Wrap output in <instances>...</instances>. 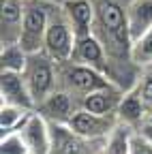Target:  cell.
<instances>
[{"instance_id":"cell-4","label":"cell","mask_w":152,"mask_h":154,"mask_svg":"<svg viewBox=\"0 0 152 154\" xmlns=\"http://www.w3.org/2000/svg\"><path fill=\"white\" fill-rule=\"evenodd\" d=\"M75 41H77V36H75V32L71 28V22H69V17L64 13V7H60L56 11V15L51 17V22H49L43 49L56 62H64V60H71L73 58Z\"/></svg>"},{"instance_id":"cell-8","label":"cell","mask_w":152,"mask_h":154,"mask_svg":"<svg viewBox=\"0 0 152 154\" xmlns=\"http://www.w3.org/2000/svg\"><path fill=\"white\" fill-rule=\"evenodd\" d=\"M17 133L22 135L24 143L28 146V150L32 154H49V150H51V128H49V122L36 109L28 116V120L22 124V128Z\"/></svg>"},{"instance_id":"cell-23","label":"cell","mask_w":152,"mask_h":154,"mask_svg":"<svg viewBox=\"0 0 152 154\" xmlns=\"http://www.w3.org/2000/svg\"><path fill=\"white\" fill-rule=\"evenodd\" d=\"M137 133H141L144 137H146V139H148V141L152 143V120H148V122H146V124H144V126H141V128H139Z\"/></svg>"},{"instance_id":"cell-15","label":"cell","mask_w":152,"mask_h":154,"mask_svg":"<svg viewBox=\"0 0 152 154\" xmlns=\"http://www.w3.org/2000/svg\"><path fill=\"white\" fill-rule=\"evenodd\" d=\"M126 13H129L131 36H133V41H137L152 26V0H131Z\"/></svg>"},{"instance_id":"cell-1","label":"cell","mask_w":152,"mask_h":154,"mask_svg":"<svg viewBox=\"0 0 152 154\" xmlns=\"http://www.w3.org/2000/svg\"><path fill=\"white\" fill-rule=\"evenodd\" d=\"M109 86H118V84L103 71H97L88 64H79L75 60L56 62V88H62L75 94L79 101L86 94L101 88H109Z\"/></svg>"},{"instance_id":"cell-20","label":"cell","mask_w":152,"mask_h":154,"mask_svg":"<svg viewBox=\"0 0 152 154\" xmlns=\"http://www.w3.org/2000/svg\"><path fill=\"white\" fill-rule=\"evenodd\" d=\"M28 146L24 143L20 133H9L2 135L0 139V154H28Z\"/></svg>"},{"instance_id":"cell-24","label":"cell","mask_w":152,"mask_h":154,"mask_svg":"<svg viewBox=\"0 0 152 154\" xmlns=\"http://www.w3.org/2000/svg\"><path fill=\"white\" fill-rule=\"evenodd\" d=\"M150 120H152V116H150Z\"/></svg>"},{"instance_id":"cell-10","label":"cell","mask_w":152,"mask_h":154,"mask_svg":"<svg viewBox=\"0 0 152 154\" xmlns=\"http://www.w3.org/2000/svg\"><path fill=\"white\" fill-rule=\"evenodd\" d=\"M0 22H2L0 43L2 45L20 43L24 26V0H0Z\"/></svg>"},{"instance_id":"cell-12","label":"cell","mask_w":152,"mask_h":154,"mask_svg":"<svg viewBox=\"0 0 152 154\" xmlns=\"http://www.w3.org/2000/svg\"><path fill=\"white\" fill-rule=\"evenodd\" d=\"M71 60L79 62V64H88L97 71H103L105 75H109V58L105 54V47L103 43L99 41L94 34H88V36H82L75 41V51H73V58Z\"/></svg>"},{"instance_id":"cell-21","label":"cell","mask_w":152,"mask_h":154,"mask_svg":"<svg viewBox=\"0 0 152 154\" xmlns=\"http://www.w3.org/2000/svg\"><path fill=\"white\" fill-rule=\"evenodd\" d=\"M137 88H139V94L146 103V107L150 109V116H152V66H146L139 75V82H137Z\"/></svg>"},{"instance_id":"cell-9","label":"cell","mask_w":152,"mask_h":154,"mask_svg":"<svg viewBox=\"0 0 152 154\" xmlns=\"http://www.w3.org/2000/svg\"><path fill=\"white\" fill-rule=\"evenodd\" d=\"M0 99L2 105H15L24 109H34V99L28 90L24 73L17 71H2L0 73Z\"/></svg>"},{"instance_id":"cell-25","label":"cell","mask_w":152,"mask_h":154,"mask_svg":"<svg viewBox=\"0 0 152 154\" xmlns=\"http://www.w3.org/2000/svg\"><path fill=\"white\" fill-rule=\"evenodd\" d=\"M28 154H32V152H28Z\"/></svg>"},{"instance_id":"cell-2","label":"cell","mask_w":152,"mask_h":154,"mask_svg":"<svg viewBox=\"0 0 152 154\" xmlns=\"http://www.w3.org/2000/svg\"><path fill=\"white\" fill-rule=\"evenodd\" d=\"M60 7L62 5L56 0H24V26L20 45L28 54L43 49L49 22Z\"/></svg>"},{"instance_id":"cell-13","label":"cell","mask_w":152,"mask_h":154,"mask_svg":"<svg viewBox=\"0 0 152 154\" xmlns=\"http://www.w3.org/2000/svg\"><path fill=\"white\" fill-rule=\"evenodd\" d=\"M122 94H124V88L120 86L94 90L82 99V107L92 113H101V116H118V105L122 101Z\"/></svg>"},{"instance_id":"cell-14","label":"cell","mask_w":152,"mask_h":154,"mask_svg":"<svg viewBox=\"0 0 152 154\" xmlns=\"http://www.w3.org/2000/svg\"><path fill=\"white\" fill-rule=\"evenodd\" d=\"M62 7H64V13L71 22L75 36L82 38V36L92 34V30H94V5H92V0H64Z\"/></svg>"},{"instance_id":"cell-11","label":"cell","mask_w":152,"mask_h":154,"mask_svg":"<svg viewBox=\"0 0 152 154\" xmlns=\"http://www.w3.org/2000/svg\"><path fill=\"white\" fill-rule=\"evenodd\" d=\"M118 120L129 124V126H133L135 131H139L150 120V109L146 107V103L141 99L137 84L131 86L129 90H124L122 101L118 105Z\"/></svg>"},{"instance_id":"cell-6","label":"cell","mask_w":152,"mask_h":154,"mask_svg":"<svg viewBox=\"0 0 152 154\" xmlns=\"http://www.w3.org/2000/svg\"><path fill=\"white\" fill-rule=\"evenodd\" d=\"M82 107V101L75 94L56 88L51 94H47L45 99L36 105V111H39L43 118L49 124H69V120L73 118V113Z\"/></svg>"},{"instance_id":"cell-18","label":"cell","mask_w":152,"mask_h":154,"mask_svg":"<svg viewBox=\"0 0 152 154\" xmlns=\"http://www.w3.org/2000/svg\"><path fill=\"white\" fill-rule=\"evenodd\" d=\"M28 60V51L20 45V43H13V45H2V51H0V66L2 71H17L22 73Z\"/></svg>"},{"instance_id":"cell-22","label":"cell","mask_w":152,"mask_h":154,"mask_svg":"<svg viewBox=\"0 0 152 154\" xmlns=\"http://www.w3.org/2000/svg\"><path fill=\"white\" fill-rule=\"evenodd\" d=\"M131 154H152V143L144 137L141 133H135V135H133Z\"/></svg>"},{"instance_id":"cell-7","label":"cell","mask_w":152,"mask_h":154,"mask_svg":"<svg viewBox=\"0 0 152 154\" xmlns=\"http://www.w3.org/2000/svg\"><path fill=\"white\" fill-rule=\"evenodd\" d=\"M120 120L118 116H101V113H92L84 107H79L77 111L73 113V118L69 120V126L84 135V137H90V139H107V135L113 131Z\"/></svg>"},{"instance_id":"cell-5","label":"cell","mask_w":152,"mask_h":154,"mask_svg":"<svg viewBox=\"0 0 152 154\" xmlns=\"http://www.w3.org/2000/svg\"><path fill=\"white\" fill-rule=\"evenodd\" d=\"M51 150L49 154H103L105 139H90L75 133L69 124H49Z\"/></svg>"},{"instance_id":"cell-3","label":"cell","mask_w":152,"mask_h":154,"mask_svg":"<svg viewBox=\"0 0 152 154\" xmlns=\"http://www.w3.org/2000/svg\"><path fill=\"white\" fill-rule=\"evenodd\" d=\"M22 73H24L28 90L34 99V105H39L47 94H51L56 90V60L45 49L28 54V60H26V66Z\"/></svg>"},{"instance_id":"cell-16","label":"cell","mask_w":152,"mask_h":154,"mask_svg":"<svg viewBox=\"0 0 152 154\" xmlns=\"http://www.w3.org/2000/svg\"><path fill=\"white\" fill-rule=\"evenodd\" d=\"M137 131L124 124V122H118L113 126V131L107 135L105 139V148H103V154H131V146H133V135Z\"/></svg>"},{"instance_id":"cell-19","label":"cell","mask_w":152,"mask_h":154,"mask_svg":"<svg viewBox=\"0 0 152 154\" xmlns=\"http://www.w3.org/2000/svg\"><path fill=\"white\" fill-rule=\"evenodd\" d=\"M133 62L141 71L146 66H152V26L137 38L133 41Z\"/></svg>"},{"instance_id":"cell-17","label":"cell","mask_w":152,"mask_h":154,"mask_svg":"<svg viewBox=\"0 0 152 154\" xmlns=\"http://www.w3.org/2000/svg\"><path fill=\"white\" fill-rule=\"evenodd\" d=\"M32 111L34 109H24V107H15V105H0V133L2 135L17 133Z\"/></svg>"}]
</instances>
